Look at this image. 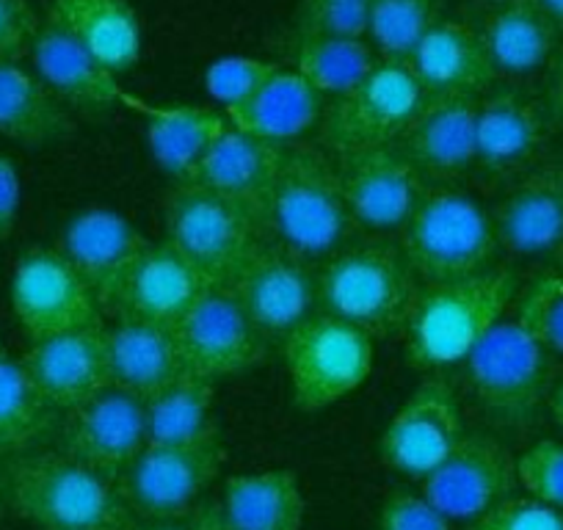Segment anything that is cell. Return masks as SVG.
<instances>
[{
	"label": "cell",
	"instance_id": "13",
	"mask_svg": "<svg viewBox=\"0 0 563 530\" xmlns=\"http://www.w3.org/2000/svg\"><path fill=\"white\" fill-rule=\"evenodd\" d=\"M517 459L495 434L464 431L453 451L422 478V497L448 519H478L517 489Z\"/></svg>",
	"mask_w": 563,
	"mask_h": 530
},
{
	"label": "cell",
	"instance_id": "53",
	"mask_svg": "<svg viewBox=\"0 0 563 530\" xmlns=\"http://www.w3.org/2000/svg\"><path fill=\"white\" fill-rule=\"evenodd\" d=\"M492 3H500V0H492Z\"/></svg>",
	"mask_w": 563,
	"mask_h": 530
},
{
	"label": "cell",
	"instance_id": "24",
	"mask_svg": "<svg viewBox=\"0 0 563 530\" xmlns=\"http://www.w3.org/2000/svg\"><path fill=\"white\" fill-rule=\"evenodd\" d=\"M210 285L169 243H150L130 272L111 316L177 329Z\"/></svg>",
	"mask_w": 563,
	"mask_h": 530
},
{
	"label": "cell",
	"instance_id": "31",
	"mask_svg": "<svg viewBox=\"0 0 563 530\" xmlns=\"http://www.w3.org/2000/svg\"><path fill=\"white\" fill-rule=\"evenodd\" d=\"M73 133V113L40 75L25 73L18 64L0 67V136L23 147H51Z\"/></svg>",
	"mask_w": 563,
	"mask_h": 530
},
{
	"label": "cell",
	"instance_id": "32",
	"mask_svg": "<svg viewBox=\"0 0 563 530\" xmlns=\"http://www.w3.org/2000/svg\"><path fill=\"white\" fill-rule=\"evenodd\" d=\"M130 102L147 113L150 153H153L155 164H158L175 183L186 180V177L202 164V158L210 153L216 139H219L221 133H224L227 124H230L224 117L208 111V108H155L135 100Z\"/></svg>",
	"mask_w": 563,
	"mask_h": 530
},
{
	"label": "cell",
	"instance_id": "7",
	"mask_svg": "<svg viewBox=\"0 0 563 530\" xmlns=\"http://www.w3.org/2000/svg\"><path fill=\"white\" fill-rule=\"evenodd\" d=\"M164 227L166 243L202 274L210 288H230L263 243L257 221L241 205L191 183H172L164 199Z\"/></svg>",
	"mask_w": 563,
	"mask_h": 530
},
{
	"label": "cell",
	"instance_id": "11",
	"mask_svg": "<svg viewBox=\"0 0 563 530\" xmlns=\"http://www.w3.org/2000/svg\"><path fill=\"white\" fill-rule=\"evenodd\" d=\"M238 305L265 343H285L301 323L318 316V268L263 241L230 283Z\"/></svg>",
	"mask_w": 563,
	"mask_h": 530
},
{
	"label": "cell",
	"instance_id": "12",
	"mask_svg": "<svg viewBox=\"0 0 563 530\" xmlns=\"http://www.w3.org/2000/svg\"><path fill=\"white\" fill-rule=\"evenodd\" d=\"M12 310L31 340L102 327L91 288L75 265L53 249H31L18 260Z\"/></svg>",
	"mask_w": 563,
	"mask_h": 530
},
{
	"label": "cell",
	"instance_id": "38",
	"mask_svg": "<svg viewBox=\"0 0 563 530\" xmlns=\"http://www.w3.org/2000/svg\"><path fill=\"white\" fill-rule=\"evenodd\" d=\"M517 321L550 354L563 356V272H544L525 285L517 299Z\"/></svg>",
	"mask_w": 563,
	"mask_h": 530
},
{
	"label": "cell",
	"instance_id": "49",
	"mask_svg": "<svg viewBox=\"0 0 563 530\" xmlns=\"http://www.w3.org/2000/svg\"><path fill=\"white\" fill-rule=\"evenodd\" d=\"M539 7L544 9V14L555 25L558 34H563V0H539Z\"/></svg>",
	"mask_w": 563,
	"mask_h": 530
},
{
	"label": "cell",
	"instance_id": "36",
	"mask_svg": "<svg viewBox=\"0 0 563 530\" xmlns=\"http://www.w3.org/2000/svg\"><path fill=\"white\" fill-rule=\"evenodd\" d=\"M216 382L186 371L169 387L155 393L144 401L147 415V442H183L213 429L210 409H213Z\"/></svg>",
	"mask_w": 563,
	"mask_h": 530
},
{
	"label": "cell",
	"instance_id": "35",
	"mask_svg": "<svg viewBox=\"0 0 563 530\" xmlns=\"http://www.w3.org/2000/svg\"><path fill=\"white\" fill-rule=\"evenodd\" d=\"M296 73L321 97L349 95L378 64L376 51L365 40H332V36H296Z\"/></svg>",
	"mask_w": 563,
	"mask_h": 530
},
{
	"label": "cell",
	"instance_id": "4",
	"mask_svg": "<svg viewBox=\"0 0 563 530\" xmlns=\"http://www.w3.org/2000/svg\"><path fill=\"white\" fill-rule=\"evenodd\" d=\"M417 294L398 243L354 241L318 265V310L371 338L404 332Z\"/></svg>",
	"mask_w": 563,
	"mask_h": 530
},
{
	"label": "cell",
	"instance_id": "37",
	"mask_svg": "<svg viewBox=\"0 0 563 530\" xmlns=\"http://www.w3.org/2000/svg\"><path fill=\"white\" fill-rule=\"evenodd\" d=\"M440 0H371L367 36L382 58L409 62L420 40L437 23Z\"/></svg>",
	"mask_w": 563,
	"mask_h": 530
},
{
	"label": "cell",
	"instance_id": "26",
	"mask_svg": "<svg viewBox=\"0 0 563 530\" xmlns=\"http://www.w3.org/2000/svg\"><path fill=\"white\" fill-rule=\"evenodd\" d=\"M31 62L42 84L67 108L80 113H106L124 100L117 75L91 58L73 36L45 20L31 45Z\"/></svg>",
	"mask_w": 563,
	"mask_h": 530
},
{
	"label": "cell",
	"instance_id": "39",
	"mask_svg": "<svg viewBox=\"0 0 563 530\" xmlns=\"http://www.w3.org/2000/svg\"><path fill=\"white\" fill-rule=\"evenodd\" d=\"M371 0H299L296 36H332V40H365Z\"/></svg>",
	"mask_w": 563,
	"mask_h": 530
},
{
	"label": "cell",
	"instance_id": "22",
	"mask_svg": "<svg viewBox=\"0 0 563 530\" xmlns=\"http://www.w3.org/2000/svg\"><path fill=\"white\" fill-rule=\"evenodd\" d=\"M478 102L473 95H426L395 144L426 183H451L475 166Z\"/></svg>",
	"mask_w": 563,
	"mask_h": 530
},
{
	"label": "cell",
	"instance_id": "30",
	"mask_svg": "<svg viewBox=\"0 0 563 530\" xmlns=\"http://www.w3.org/2000/svg\"><path fill=\"white\" fill-rule=\"evenodd\" d=\"M323 117V97L299 73L279 69L265 80L246 102L227 111L232 128L288 147L296 139L310 133Z\"/></svg>",
	"mask_w": 563,
	"mask_h": 530
},
{
	"label": "cell",
	"instance_id": "10",
	"mask_svg": "<svg viewBox=\"0 0 563 530\" xmlns=\"http://www.w3.org/2000/svg\"><path fill=\"white\" fill-rule=\"evenodd\" d=\"M294 404L301 412H318L354 393L373 367V338L332 316H312L285 343Z\"/></svg>",
	"mask_w": 563,
	"mask_h": 530
},
{
	"label": "cell",
	"instance_id": "21",
	"mask_svg": "<svg viewBox=\"0 0 563 530\" xmlns=\"http://www.w3.org/2000/svg\"><path fill=\"white\" fill-rule=\"evenodd\" d=\"M23 367L53 409L69 412L111 387L106 327L31 340Z\"/></svg>",
	"mask_w": 563,
	"mask_h": 530
},
{
	"label": "cell",
	"instance_id": "47",
	"mask_svg": "<svg viewBox=\"0 0 563 530\" xmlns=\"http://www.w3.org/2000/svg\"><path fill=\"white\" fill-rule=\"evenodd\" d=\"M188 528L191 530H235L227 519L221 503H202L188 514Z\"/></svg>",
	"mask_w": 563,
	"mask_h": 530
},
{
	"label": "cell",
	"instance_id": "18",
	"mask_svg": "<svg viewBox=\"0 0 563 530\" xmlns=\"http://www.w3.org/2000/svg\"><path fill=\"white\" fill-rule=\"evenodd\" d=\"M464 434L456 393L445 378L422 382L382 437V456L409 478H426Z\"/></svg>",
	"mask_w": 563,
	"mask_h": 530
},
{
	"label": "cell",
	"instance_id": "16",
	"mask_svg": "<svg viewBox=\"0 0 563 530\" xmlns=\"http://www.w3.org/2000/svg\"><path fill=\"white\" fill-rule=\"evenodd\" d=\"M550 133L541 97L517 86L486 91L475 122V164L495 180H517L539 164Z\"/></svg>",
	"mask_w": 563,
	"mask_h": 530
},
{
	"label": "cell",
	"instance_id": "27",
	"mask_svg": "<svg viewBox=\"0 0 563 530\" xmlns=\"http://www.w3.org/2000/svg\"><path fill=\"white\" fill-rule=\"evenodd\" d=\"M106 349L111 387L124 389L141 401L153 398L186 373L175 329L117 318V323L106 329Z\"/></svg>",
	"mask_w": 563,
	"mask_h": 530
},
{
	"label": "cell",
	"instance_id": "50",
	"mask_svg": "<svg viewBox=\"0 0 563 530\" xmlns=\"http://www.w3.org/2000/svg\"><path fill=\"white\" fill-rule=\"evenodd\" d=\"M135 530H191L188 525H177V522H153V525H139Z\"/></svg>",
	"mask_w": 563,
	"mask_h": 530
},
{
	"label": "cell",
	"instance_id": "17",
	"mask_svg": "<svg viewBox=\"0 0 563 530\" xmlns=\"http://www.w3.org/2000/svg\"><path fill=\"white\" fill-rule=\"evenodd\" d=\"M334 161H338L351 216L356 227L365 232L398 235L409 216L415 213L422 191L429 188L426 177L395 144Z\"/></svg>",
	"mask_w": 563,
	"mask_h": 530
},
{
	"label": "cell",
	"instance_id": "33",
	"mask_svg": "<svg viewBox=\"0 0 563 530\" xmlns=\"http://www.w3.org/2000/svg\"><path fill=\"white\" fill-rule=\"evenodd\" d=\"M221 508L235 530L305 528V495L290 470L235 475L227 481Z\"/></svg>",
	"mask_w": 563,
	"mask_h": 530
},
{
	"label": "cell",
	"instance_id": "2",
	"mask_svg": "<svg viewBox=\"0 0 563 530\" xmlns=\"http://www.w3.org/2000/svg\"><path fill=\"white\" fill-rule=\"evenodd\" d=\"M9 503L36 530H135L117 484L62 451H29L7 464Z\"/></svg>",
	"mask_w": 563,
	"mask_h": 530
},
{
	"label": "cell",
	"instance_id": "6",
	"mask_svg": "<svg viewBox=\"0 0 563 530\" xmlns=\"http://www.w3.org/2000/svg\"><path fill=\"white\" fill-rule=\"evenodd\" d=\"M398 249L417 279L437 285L489 272L500 243L478 199L451 183H429L398 232Z\"/></svg>",
	"mask_w": 563,
	"mask_h": 530
},
{
	"label": "cell",
	"instance_id": "40",
	"mask_svg": "<svg viewBox=\"0 0 563 530\" xmlns=\"http://www.w3.org/2000/svg\"><path fill=\"white\" fill-rule=\"evenodd\" d=\"M279 69V64L274 62H260V58L249 56H227L208 67V73H205V89H208V95L216 102H221L230 111V108L246 102Z\"/></svg>",
	"mask_w": 563,
	"mask_h": 530
},
{
	"label": "cell",
	"instance_id": "48",
	"mask_svg": "<svg viewBox=\"0 0 563 530\" xmlns=\"http://www.w3.org/2000/svg\"><path fill=\"white\" fill-rule=\"evenodd\" d=\"M550 412H552V420H555L558 429L563 431V376L558 378L555 387H552V395H550Z\"/></svg>",
	"mask_w": 563,
	"mask_h": 530
},
{
	"label": "cell",
	"instance_id": "25",
	"mask_svg": "<svg viewBox=\"0 0 563 530\" xmlns=\"http://www.w3.org/2000/svg\"><path fill=\"white\" fill-rule=\"evenodd\" d=\"M426 95L481 97L497 80L478 25L467 20H437L409 58Z\"/></svg>",
	"mask_w": 563,
	"mask_h": 530
},
{
	"label": "cell",
	"instance_id": "5",
	"mask_svg": "<svg viewBox=\"0 0 563 530\" xmlns=\"http://www.w3.org/2000/svg\"><path fill=\"white\" fill-rule=\"evenodd\" d=\"M464 382L486 423L519 434L550 404L558 382L555 354L519 321H500L464 360Z\"/></svg>",
	"mask_w": 563,
	"mask_h": 530
},
{
	"label": "cell",
	"instance_id": "23",
	"mask_svg": "<svg viewBox=\"0 0 563 530\" xmlns=\"http://www.w3.org/2000/svg\"><path fill=\"white\" fill-rule=\"evenodd\" d=\"M282 155H285V147L279 144H271L227 124L202 164L183 183L208 188V191L241 205L257 221L265 241V216H268L271 191H274L276 175H279Z\"/></svg>",
	"mask_w": 563,
	"mask_h": 530
},
{
	"label": "cell",
	"instance_id": "20",
	"mask_svg": "<svg viewBox=\"0 0 563 530\" xmlns=\"http://www.w3.org/2000/svg\"><path fill=\"white\" fill-rule=\"evenodd\" d=\"M150 241L124 216L111 210H86L69 219L62 254L75 265L95 294L100 310L111 312L130 272L147 252Z\"/></svg>",
	"mask_w": 563,
	"mask_h": 530
},
{
	"label": "cell",
	"instance_id": "29",
	"mask_svg": "<svg viewBox=\"0 0 563 530\" xmlns=\"http://www.w3.org/2000/svg\"><path fill=\"white\" fill-rule=\"evenodd\" d=\"M47 20L113 75L139 64L141 23L128 0H51Z\"/></svg>",
	"mask_w": 563,
	"mask_h": 530
},
{
	"label": "cell",
	"instance_id": "52",
	"mask_svg": "<svg viewBox=\"0 0 563 530\" xmlns=\"http://www.w3.org/2000/svg\"><path fill=\"white\" fill-rule=\"evenodd\" d=\"M0 517H3V500H0Z\"/></svg>",
	"mask_w": 563,
	"mask_h": 530
},
{
	"label": "cell",
	"instance_id": "9",
	"mask_svg": "<svg viewBox=\"0 0 563 530\" xmlns=\"http://www.w3.org/2000/svg\"><path fill=\"white\" fill-rule=\"evenodd\" d=\"M426 100L409 62L378 58L376 67L349 91L332 100L321 117V150L332 158L393 147L404 136Z\"/></svg>",
	"mask_w": 563,
	"mask_h": 530
},
{
	"label": "cell",
	"instance_id": "41",
	"mask_svg": "<svg viewBox=\"0 0 563 530\" xmlns=\"http://www.w3.org/2000/svg\"><path fill=\"white\" fill-rule=\"evenodd\" d=\"M517 481L544 506L563 508V442L541 440L517 459Z\"/></svg>",
	"mask_w": 563,
	"mask_h": 530
},
{
	"label": "cell",
	"instance_id": "45",
	"mask_svg": "<svg viewBox=\"0 0 563 530\" xmlns=\"http://www.w3.org/2000/svg\"><path fill=\"white\" fill-rule=\"evenodd\" d=\"M20 213V177L9 158H0V241L14 232Z\"/></svg>",
	"mask_w": 563,
	"mask_h": 530
},
{
	"label": "cell",
	"instance_id": "19",
	"mask_svg": "<svg viewBox=\"0 0 563 530\" xmlns=\"http://www.w3.org/2000/svg\"><path fill=\"white\" fill-rule=\"evenodd\" d=\"M497 243L517 257H541L563 249V158L539 161L511 180L492 210Z\"/></svg>",
	"mask_w": 563,
	"mask_h": 530
},
{
	"label": "cell",
	"instance_id": "51",
	"mask_svg": "<svg viewBox=\"0 0 563 530\" xmlns=\"http://www.w3.org/2000/svg\"><path fill=\"white\" fill-rule=\"evenodd\" d=\"M555 257H558V265H561V272H563V249L555 254Z\"/></svg>",
	"mask_w": 563,
	"mask_h": 530
},
{
	"label": "cell",
	"instance_id": "43",
	"mask_svg": "<svg viewBox=\"0 0 563 530\" xmlns=\"http://www.w3.org/2000/svg\"><path fill=\"white\" fill-rule=\"evenodd\" d=\"M42 23L29 0H0V67L31 56Z\"/></svg>",
	"mask_w": 563,
	"mask_h": 530
},
{
	"label": "cell",
	"instance_id": "3",
	"mask_svg": "<svg viewBox=\"0 0 563 530\" xmlns=\"http://www.w3.org/2000/svg\"><path fill=\"white\" fill-rule=\"evenodd\" d=\"M517 288V274L508 268L420 288L404 327L406 362L417 371L464 362L486 332L503 321Z\"/></svg>",
	"mask_w": 563,
	"mask_h": 530
},
{
	"label": "cell",
	"instance_id": "15",
	"mask_svg": "<svg viewBox=\"0 0 563 530\" xmlns=\"http://www.w3.org/2000/svg\"><path fill=\"white\" fill-rule=\"evenodd\" d=\"M175 334L186 371L210 382L254 367L268 345L230 288L205 290L194 310L177 323Z\"/></svg>",
	"mask_w": 563,
	"mask_h": 530
},
{
	"label": "cell",
	"instance_id": "46",
	"mask_svg": "<svg viewBox=\"0 0 563 530\" xmlns=\"http://www.w3.org/2000/svg\"><path fill=\"white\" fill-rule=\"evenodd\" d=\"M541 106H544L552 130H561L563 133V45H558L555 56L550 58L544 69Z\"/></svg>",
	"mask_w": 563,
	"mask_h": 530
},
{
	"label": "cell",
	"instance_id": "14",
	"mask_svg": "<svg viewBox=\"0 0 563 530\" xmlns=\"http://www.w3.org/2000/svg\"><path fill=\"white\" fill-rule=\"evenodd\" d=\"M147 445L144 401L108 387L91 401L69 409L62 423V453L117 484L130 462Z\"/></svg>",
	"mask_w": 563,
	"mask_h": 530
},
{
	"label": "cell",
	"instance_id": "1",
	"mask_svg": "<svg viewBox=\"0 0 563 530\" xmlns=\"http://www.w3.org/2000/svg\"><path fill=\"white\" fill-rule=\"evenodd\" d=\"M356 235L360 227L345 202L338 161L321 147L288 144L271 191L265 241L318 268Z\"/></svg>",
	"mask_w": 563,
	"mask_h": 530
},
{
	"label": "cell",
	"instance_id": "8",
	"mask_svg": "<svg viewBox=\"0 0 563 530\" xmlns=\"http://www.w3.org/2000/svg\"><path fill=\"white\" fill-rule=\"evenodd\" d=\"M224 464L219 426L183 442H147L119 475L117 489L139 522H175L197 508Z\"/></svg>",
	"mask_w": 563,
	"mask_h": 530
},
{
	"label": "cell",
	"instance_id": "34",
	"mask_svg": "<svg viewBox=\"0 0 563 530\" xmlns=\"http://www.w3.org/2000/svg\"><path fill=\"white\" fill-rule=\"evenodd\" d=\"M56 412L31 382L23 362L0 356V456L36 451L56 429Z\"/></svg>",
	"mask_w": 563,
	"mask_h": 530
},
{
	"label": "cell",
	"instance_id": "44",
	"mask_svg": "<svg viewBox=\"0 0 563 530\" xmlns=\"http://www.w3.org/2000/svg\"><path fill=\"white\" fill-rule=\"evenodd\" d=\"M378 530H451V519L437 511L422 495L395 489L384 500Z\"/></svg>",
	"mask_w": 563,
	"mask_h": 530
},
{
	"label": "cell",
	"instance_id": "42",
	"mask_svg": "<svg viewBox=\"0 0 563 530\" xmlns=\"http://www.w3.org/2000/svg\"><path fill=\"white\" fill-rule=\"evenodd\" d=\"M467 530H563V514L528 497H508L470 522Z\"/></svg>",
	"mask_w": 563,
	"mask_h": 530
},
{
	"label": "cell",
	"instance_id": "28",
	"mask_svg": "<svg viewBox=\"0 0 563 530\" xmlns=\"http://www.w3.org/2000/svg\"><path fill=\"white\" fill-rule=\"evenodd\" d=\"M497 78H530L547 69L558 51V31L539 0H500L492 3L478 25Z\"/></svg>",
	"mask_w": 563,
	"mask_h": 530
}]
</instances>
